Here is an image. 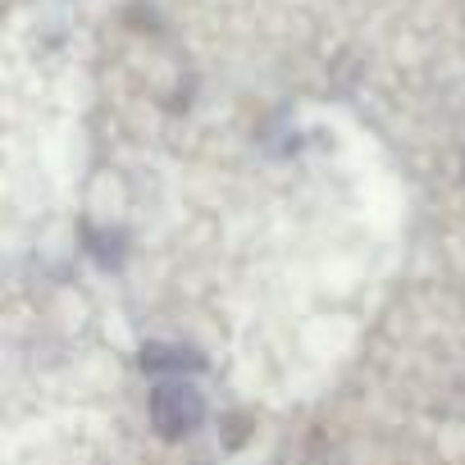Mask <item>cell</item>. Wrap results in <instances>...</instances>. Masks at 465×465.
<instances>
[{
  "instance_id": "obj_1",
  "label": "cell",
  "mask_w": 465,
  "mask_h": 465,
  "mask_svg": "<svg viewBox=\"0 0 465 465\" xmlns=\"http://www.w3.org/2000/svg\"><path fill=\"white\" fill-rule=\"evenodd\" d=\"M201 415H205V401H201V392H196L192 383H164V388H155V397H151V420H155V429H160L164 438L192 433V429L201 424Z\"/></svg>"
},
{
  "instance_id": "obj_2",
  "label": "cell",
  "mask_w": 465,
  "mask_h": 465,
  "mask_svg": "<svg viewBox=\"0 0 465 465\" xmlns=\"http://www.w3.org/2000/svg\"><path fill=\"white\" fill-rule=\"evenodd\" d=\"M142 365L146 370H178V365H196V361H192V351H178V347H146Z\"/></svg>"
}]
</instances>
